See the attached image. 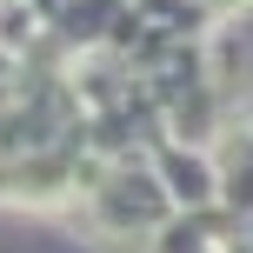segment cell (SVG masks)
<instances>
[{"label":"cell","mask_w":253,"mask_h":253,"mask_svg":"<svg viewBox=\"0 0 253 253\" xmlns=\"http://www.w3.org/2000/svg\"><path fill=\"white\" fill-rule=\"evenodd\" d=\"M153 173H160L167 200H173L180 213H200V207L220 200V160L200 153L193 140H160V147H153Z\"/></svg>","instance_id":"cell-1"}]
</instances>
